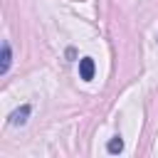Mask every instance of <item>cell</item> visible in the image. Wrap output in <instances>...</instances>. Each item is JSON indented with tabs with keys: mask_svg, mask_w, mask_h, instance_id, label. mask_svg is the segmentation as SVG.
Here are the masks:
<instances>
[{
	"mask_svg": "<svg viewBox=\"0 0 158 158\" xmlns=\"http://www.w3.org/2000/svg\"><path fill=\"white\" fill-rule=\"evenodd\" d=\"M30 114H32V106H30V104H22L20 109L10 111L7 123H10V126H25V123H27V118H30Z\"/></svg>",
	"mask_w": 158,
	"mask_h": 158,
	"instance_id": "6da1fadb",
	"label": "cell"
},
{
	"mask_svg": "<svg viewBox=\"0 0 158 158\" xmlns=\"http://www.w3.org/2000/svg\"><path fill=\"white\" fill-rule=\"evenodd\" d=\"M94 74H96V64H94V59H91V57H81V59H79V77H81L84 81H91Z\"/></svg>",
	"mask_w": 158,
	"mask_h": 158,
	"instance_id": "7a4b0ae2",
	"label": "cell"
},
{
	"mask_svg": "<svg viewBox=\"0 0 158 158\" xmlns=\"http://www.w3.org/2000/svg\"><path fill=\"white\" fill-rule=\"evenodd\" d=\"M10 64H12V47H10V42L5 40V42H2V64H0V74H7V72H10Z\"/></svg>",
	"mask_w": 158,
	"mask_h": 158,
	"instance_id": "3957f363",
	"label": "cell"
},
{
	"mask_svg": "<svg viewBox=\"0 0 158 158\" xmlns=\"http://www.w3.org/2000/svg\"><path fill=\"white\" fill-rule=\"evenodd\" d=\"M106 151L111 153V156H116V153H121L123 151V141H121V136H114L109 143H106Z\"/></svg>",
	"mask_w": 158,
	"mask_h": 158,
	"instance_id": "277c9868",
	"label": "cell"
}]
</instances>
